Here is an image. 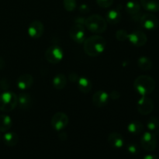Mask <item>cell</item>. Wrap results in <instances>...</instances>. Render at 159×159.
Masks as SVG:
<instances>
[{"label": "cell", "instance_id": "obj_38", "mask_svg": "<svg viewBox=\"0 0 159 159\" xmlns=\"http://www.w3.org/2000/svg\"><path fill=\"white\" fill-rule=\"evenodd\" d=\"M5 66H6V62H5V60L2 58V57H0V70L4 69Z\"/></svg>", "mask_w": 159, "mask_h": 159}, {"label": "cell", "instance_id": "obj_16", "mask_svg": "<svg viewBox=\"0 0 159 159\" xmlns=\"http://www.w3.org/2000/svg\"><path fill=\"white\" fill-rule=\"evenodd\" d=\"M108 143L114 148H121L124 144V140L122 135L117 132L110 134L107 138Z\"/></svg>", "mask_w": 159, "mask_h": 159}, {"label": "cell", "instance_id": "obj_19", "mask_svg": "<svg viewBox=\"0 0 159 159\" xmlns=\"http://www.w3.org/2000/svg\"><path fill=\"white\" fill-rule=\"evenodd\" d=\"M141 5L146 11L150 12L159 11V0H141Z\"/></svg>", "mask_w": 159, "mask_h": 159}, {"label": "cell", "instance_id": "obj_35", "mask_svg": "<svg viewBox=\"0 0 159 159\" xmlns=\"http://www.w3.org/2000/svg\"><path fill=\"white\" fill-rule=\"evenodd\" d=\"M85 19L84 18V17H76L75 20V23H76V24H80V25H82V26H85Z\"/></svg>", "mask_w": 159, "mask_h": 159}, {"label": "cell", "instance_id": "obj_37", "mask_svg": "<svg viewBox=\"0 0 159 159\" xmlns=\"http://www.w3.org/2000/svg\"><path fill=\"white\" fill-rule=\"evenodd\" d=\"M143 159H159V158L155 155H145Z\"/></svg>", "mask_w": 159, "mask_h": 159}, {"label": "cell", "instance_id": "obj_1", "mask_svg": "<svg viewBox=\"0 0 159 159\" xmlns=\"http://www.w3.org/2000/svg\"><path fill=\"white\" fill-rule=\"evenodd\" d=\"M106 48V40L99 35L91 36L83 42V49L90 57H97L102 54Z\"/></svg>", "mask_w": 159, "mask_h": 159}, {"label": "cell", "instance_id": "obj_9", "mask_svg": "<svg viewBox=\"0 0 159 159\" xmlns=\"http://www.w3.org/2000/svg\"><path fill=\"white\" fill-rule=\"evenodd\" d=\"M137 109L140 114L148 115L153 111L154 110V102L152 99L148 97L147 96H142L137 104Z\"/></svg>", "mask_w": 159, "mask_h": 159}, {"label": "cell", "instance_id": "obj_18", "mask_svg": "<svg viewBox=\"0 0 159 159\" xmlns=\"http://www.w3.org/2000/svg\"><path fill=\"white\" fill-rule=\"evenodd\" d=\"M3 142L9 147H14L19 142V136L15 132H6L2 137Z\"/></svg>", "mask_w": 159, "mask_h": 159}, {"label": "cell", "instance_id": "obj_5", "mask_svg": "<svg viewBox=\"0 0 159 159\" xmlns=\"http://www.w3.org/2000/svg\"><path fill=\"white\" fill-rule=\"evenodd\" d=\"M45 59L49 63L56 65L61 61L64 57V53L61 48L56 45L49 47L45 51Z\"/></svg>", "mask_w": 159, "mask_h": 159}, {"label": "cell", "instance_id": "obj_39", "mask_svg": "<svg viewBox=\"0 0 159 159\" xmlns=\"http://www.w3.org/2000/svg\"><path fill=\"white\" fill-rule=\"evenodd\" d=\"M2 138V136H1V134H0V141H1Z\"/></svg>", "mask_w": 159, "mask_h": 159}, {"label": "cell", "instance_id": "obj_2", "mask_svg": "<svg viewBox=\"0 0 159 159\" xmlns=\"http://www.w3.org/2000/svg\"><path fill=\"white\" fill-rule=\"evenodd\" d=\"M155 79L149 75H140L135 79L134 82V87L138 94L141 96H144L152 93L155 90Z\"/></svg>", "mask_w": 159, "mask_h": 159}, {"label": "cell", "instance_id": "obj_36", "mask_svg": "<svg viewBox=\"0 0 159 159\" xmlns=\"http://www.w3.org/2000/svg\"><path fill=\"white\" fill-rule=\"evenodd\" d=\"M58 137H59V138L61 140V141H65V140L67 139V138H68V136H67V134L65 133V132H61V134H59Z\"/></svg>", "mask_w": 159, "mask_h": 159}, {"label": "cell", "instance_id": "obj_33", "mask_svg": "<svg viewBox=\"0 0 159 159\" xmlns=\"http://www.w3.org/2000/svg\"><path fill=\"white\" fill-rule=\"evenodd\" d=\"M0 87H1V89L2 90L6 91L9 87V82L6 79H2V80L0 81Z\"/></svg>", "mask_w": 159, "mask_h": 159}, {"label": "cell", "instance_id": "obj_31", "mask_svg": "<svg viewBox=\"0 0 159 159\" xmlns=\"http://www.w3.org/2000/svg\"><path fill=\"white\" fill-rule=\"evenodd\" d=\"M109 96H110V99L116 100V99H119V98L120 97V92L116 91V90H113V91L110 92Z\"/></svg>", "mask_w": 159, "mask_h": 159}, {"label": "cell", "instance_id": "obj_13", "mask_svg": "<svg viewBox=\"0 0 159 159\" xmlns=\"http://www.w3.org/2000/svg\"><path fill=\"white\" fill-rule=\"evenodd\" d=\"M110 100V96L108 93L102 90L96 92L93 96V103L99 108L106 107Z\"/></svg>", "mask_w": 159, "mask_h": 159}, {"label": "cell", "instance_id": "obj_24", "mask_svg": "<svg viewBox=\"0 0 159 159\" xmlns=\"http://www.w3.org/2000/svg\"><path fill=\"white\" fill-rule=\"evenodd\" d=\"M138 66L142 71H147L152 69V66H153V64H152V60L149 57H145V56H142V57L138 58Z\"/></svg>", "mask_w": 159, "mask_h": 159}, {"label": "cell", "instance_id": "obj_20", "mask_svg": "<svg viewBox=\"0 0 159 159\" xmlns=\"http://www.w3.org/2000/svg\"><path fill=\"white\" fill-rule=\"evenodd\" d=\"M77 83L79 89L83 93H89L93 89V83L86 77H79Z\"/></svg>", "mask_w": 159, "mask_h": 159}, {"label": "cell", "instance_id": "obj_25", "mask_svg": "<svg viewBox=\"0 0 159 159\" xmlns=\"http://www.w3.org/2000/svg\"><path fill=\"white\" fill-rule=\"evenodd\" d=\"M125 9L127 13L130 15H136L141 11V5L136 1H129L126 4Z\"/></svg>", "mask_w": 159, "mask_h": 159}, {"label": "cell", "instance_id": "obj_12", "mask_svg": "<svg viewBox=\"0 0 159 159\" xmlns=\"http://www.w3.org/2000/svg\"><path fill=\"white\" fill-rule=\"evenodd\" d=\"M43 30H44V26L43 23L39 20H34L29 25L28 34L32 38L37 39L43 35Z\"/></svg>", "mask_w": 159, "mask_h": 159}, {"label": "cell", "instance_id": "obj_29", "mask_svg": "<svg viewBox=\"0 0 159 159\" xmlns=\"http://www.w3.org/2000/svg\"><path fill=\"white\" fill-rule=\"evenodd\" d=\"M114 0H96V3L101 8H109L113 4Z\"/></svg>", "mask_w": 159, "mask_h": 159}, {"label": "cell", "instance_id": "obj_17", "mask_svg": "<svg viewBox=\"0 0 159 159\" xmlns=\"http://www.w3.org/2000/svg\"><path fill=\"white\" fill-rule=\"evenodd\" d=\"M122 19L120 12L118 9H111L109 10L106 14V20L110 24H117Z\"/></svg>", "mask_w": 159, "mask_h": 159}, {"label": "cell", "instance_id": "obj_30", "mask_svg": "<svg viewBox=\"0 0 159 159\" xmlns=\"http://www.w3.org/2000/svg\"><path fill=\"white\" fill-rule=\"evenodd\" d=\"M127 151L131 155H138L140 152V149L136 144H130L127 146Z\"/></svg>", "mask_w": 159, "mask_h": 159}, {"label": "cell", "instance_id": "obj_23", "mask_svg": "<svg viewBox=\"0 0 159 159\" xmlns=\"http://www.w3.org/2000/svg\"><path fill=\"white\" fill-rule=\"evenodd\" d=\"M12 125V120L8 115H0V132L9 131Z\"/></svg>", "mask_w": 159, "mask_h": 159}, {"label": "cell", "instance_id": "obj_21", "mask_svg": "<svg viewBox=\"0 0 159 159\" xmlns=\"http://www.w3.org/2000/svg\"><path fill=\"white\" fill-rule=\"evenodd\" d=\"M52 85L54 89L57 90H61L67 85V78L62 73L56 75L52 81Z\"/></svg>", "mask_w": 159, "mask_h": 159}, {"label": "cell", "instance_id": "obj_3", "mask_svg": "<svg viewBox=\"0 0 159 159\" xmlns=\"http://www.w3.org/2000/svg\"><path fill=\"white\" fill-rule=\"evenodd\" d=\"M85 26L91 32L102 34L107 29V22L102 16L93 14L87 17L85 20Z\"/></svg>", "mask_w": 159, "mask_h": 159}, {"label": "cell", "instance_id": "obj_4", "mask_svg": "<svg viewBox=\"0 0 159 159\" xmlns=\"http://www.w3.org/2000/svg\"><path fill=\"white\" fill-rule=\"evenodd\" d=\"M18 104V97L14 93L5 91L0 95V110L2 112H11Z\"/></svg>", "mask_w": 159, "mask_h": 159}, {"label": "cell", "instance_id": "obj_32", "mask_svg": "<svg viewBox=\"0 0 159 159\" xmlns=\"http://www.w3.org/2000/svg\"><path fill=\"white\" fill-rule=\"evenodd\" d=\"M79 9V12L82 14H87V13H89L90 11L89 6L87 4L80 5Z\"/></svg>", "mask_w": 159, "mask_h": 159}, {"label": "cell", "instance_id": "obj_6", "mask_svg": "<svg viewBox=\"0 0 159 159\" xmlns=\"http://www.w3.org/2000/svg\"><path fill=\"white\" fill-rule=\"evenodd\" d=\"M141 145L147 152H154L158 146V141L155 134L152 132H144L141 138Z\"/></svg>", "mask_w": 159, "mask_h": 159}, {"label": "cell", "instance_id": "obj_28", "mask_svg": "<svg viewBox=\"0 0 159 159\" xmlns=\"http://www.w3.org/2000/svg\"><path fill=\"white\" fill-rule=\"evenodd\" d=\"M128 34H129L126 30L120 29L116 32V40L120 42L125 41L128 38Z\"/></svg>", "mask_w": 159, "mask_h": 159}, {"label": "cell", "instance_id": "obj_15", "mask_svg": "<svg viewBox=\"0 0 159 159\" xmlns=\"http://www.w3.org/2000/svg\"><path fill=\"white\" fill-rule=\"evenodd\" d=\"M33 101L30 93L23 92L18 96V105L22 110H28L32 106Z\"/></svg>", "mask_w": 159, "mask_h": 159}, {"label": "cell", "instance_id": "obj_11", "mask_svg": "<svg viewBox=\"0 0 159 159\" xmlns=\"http://www.w3.org/2000/svg\"><path fill=\"white\" fill-rule=\"evenodd\" d=\"M127 40L135 47H142L148 42V37L143 31L134 30L128 34Z\"/></svg>", "mask_w": 159, "mask_h": 159}, {"label": "cell", "instance_id": "obj_34", "mask_svg": "<svg viewBox=\"0 0 159 159\" xmlns=\"http://www.w3.org/2000/svg\"><path fill=\"white\" fill-rule=\"evenodd\" d=\"M79 79V76L78 75V74H76V73L75 72H71L68 75V79H69L71 82H77Z\"/></svg>", "mask_w": 159, "mask_h": 159}, {"label": "cell", "instance_id": "obj_8", "mask_svg": "<svg viewBox=\"0 0 159 159\" xmlns=\"http://www.w3.org/2000/svg\"><path fill=\"white\" fill-rule=\"evenodd\" d=\"M69 119L68 115L62 112H57L51 118V126L57 131H61L68 126Z\"/></svg>", "mask_w": 159, "mask_h": 159}, {"label": "cell", "instance_id": "obj_26", "mask_svg": "<svg viewBox=\"0 0 159 159\" xmlns=\"http://www.w3.org/2000/svg\"><path fill=\"white\" fill-rule=\"evenodd\" d=\"M146 125L149 131L155 134L159 128V119L156 116H151L147 120Z\"/></svg>", "mask_w": 159, "mask_h": 159}, {"label": "cell", "instance_id": "obj_27", "mask_svg": "<svg viewBox=\"0 0 159 159\" xmlns=\"http://www.w3.org/2000/svg\"><path fill=\"white\" fill-rule=\"evenodd\" d=\"M63 5L65 10L72 12L77 7V2L76 0H63Z\"/></svg>", "mask_w": 159, "mask_h": 159}, {"label": "cell", "instance_id": "obj_7", "mask_svg": "<svg viewBox=\"0 0 159 159\" xmlns=\"http://www.w3.org/2000/svg\"><path fill=\"white\" fill-rule=\"evenodd\" d=\"M141 26L147 30H155L159 26V20L152 13L142 14L139 20Z\"/></svg>", "mask_w": 159, "mask_h": 159}, {"label": "cell", "instance_id": "obj_10", "mask_svg": "<svg viewBox=\"0 0 159 159\" xmlns=\"http://www.w3.org/2000/svg\"><path fill=\"white\" fill-rule=\"evenodd\" d=\"M69 35L71 40L77 43H83L85 40V31L84 26L75 23L69 30Z\"/></svg>", "mask_w": 159, "mask_h": 159}, {"label": "cell", "instance_id": "obj_22", "mask_svg": "<svg viewBox=\"0 0 159 159\" xmlns=\"http://www.w3.org/2000/svg\"><path fill=\"white\" fill-rule=\"evenodd\" d=\"M127 130L131 134L138 135L144 130V125L141 121L133 120L127 125Z\"/></svg>", "mask_w": 159, "mask_h": 159}, {"label": "cell", "instance_id": "obj_14", "mask_svg": "<svg viewBox=\"0 0 159 159\" xmlns=\"http://www.w3.org/2000/svg\"><path fill=\"white\" fill-rule=\"evenodd\" d=\"M34 84V78L30 74H22L20 77L17 79L16 85L17 87L22 91H26L31 88Z\"/></svg>", "mask_w": 159, "mask_h": 159}]
</instances>
